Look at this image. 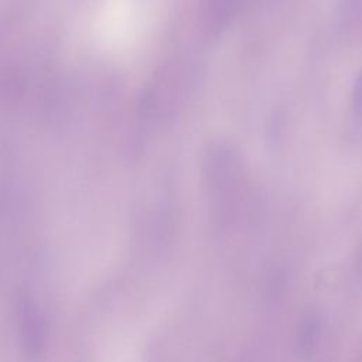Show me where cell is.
<instances>
[{
  "label": "cell",
  "mask_w": 362,
  "mask_h": 362,
  "mask_svg": "<svg viewBox=\"0 0 362 362\" xmlns=\"http://www.w3.org/2000/svg\"><path fill=\"white\" fill-rule=\"evenodd\" d=\"M17 325L24 352L30 356L40 355L44 351L47 341V325L38 304L28 294H21L18 297Z\"/></svg>",
  "instance_id": "cell-1"
}]
</instances>
